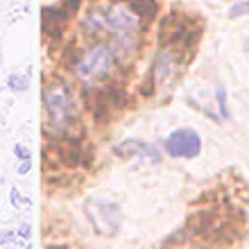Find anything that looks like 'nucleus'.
Returning <instances> with one entry per match:
<instances>
[{
    "label": "nucleus",
    "instance_id": "1",
    "mask_svg": "<svg viewBox=\"0 0 249 249\" xmlns=\"http://www.w3.org/2000/svg\"><path fill=\"white\" fill-rule=\"evenodd\" d=\"M46 100V113H48V124H53V129L57 134H66L71 129L75 120H77V109L72 102V95L68 93V89L64 86H48L43 93Z\"/></svg>",
    "mask_w": 249,
    "mask_h": 249
},
{
    "label": "nucleus",
    "instance_id": "2",
    "mask_svg": "<svg viewBox=\"0 0 249 249\" xmlns=\"http://www.w3.org/2000/svg\"><path fill=\"white\" fill-rule=\"evenodd\" d=\"M113 61H116V54H113L111 43H100L86 54H82V59L75 66V72L82 82H93V79L105 77L111 71Z\"/></svg>",
    "mask_w": 249,
    "mask_h": 249
},
{
    "label": "nucleus",
    "instance_id": "3",
    "mask_svg": "<svg viewBox=\"0 0 249 249\" xmlns=\"http://www.w3.org/2000/svg\"><path fill=\"white\" fill-rule=\"evenodd\" d=\"M86 217L91 220L93 229L102 236H113L120 229V209L113 202L91 197L86 202Z\"/></svg>",
    "mask_w": 249,
    "mask_h": 249
},
{
    "label": "nucleus",
    "instance_id": "4",
    "mask_svg": "<svg viewBox=\"0 0 249 249\" xmlns=\"http://www.w3.org/2000/svg\"><path fill=\"white\" fill-rule=\"evenodd\" d=\"M165 150L175 159H195L202 152V138L193 129H175L165 138Z\"/></svg>",
    "mask_w": 249,
    "mask_h": 249
},
{
    "label": "nucleus",
    "instance_id": "5",
    "mask_svg": "<svg viewBox=\"0 0 249 249\" xmlns=\"http://www.w3.org/2000/svg\"><path fill=\"white\" fill-rule=\"evenodd\" d=\"M113 152H116L118 157H123V159L143 157V159L154 161V163H159V161H161V154H159V150L154 147V145L143 143V141H136V138H129V141H124V143L116 145V147H113Z\"/></svg>",
    "mask_w": 249,
    "mask_h": 249
},
{
    "label": "nucleus",
    "instance_id": "6",
    "mask_svg": "<svg viewBox=\"0 0 249 249\" xmlns=\"http://www.w3.org/2000/svg\"><path fill=\"white\" fill-rule=\"evenodd\" d=\"M82 27H84L86 34H91V36L100 34L102 30H107V12L91 9V12L84 16V23H82Z\"/></svg>",
    "mask_w": 249,
    "mask_h": 249
},
{
    "label": "nucleus",
    "instance_id": "7",
    "mask_svg": "<svg viewBox=\"0 0 249 249\" xmlns=\"http://www.w3.org/2000/svg\"><path fill=\"white\" fill-rule=\"evenodd\" d=\"M7 86L12 93H25L30 89V75H20V72H12L7 79Z\"/></svg>",
    "mask_w": 249,
    "mask_h": 249
},
{
    "label": "nucleus",
    "instance_id": "8",
    "mask_svg": "<svg viewBox=\"0 0 249 249\" xmlns=\"http://www.w3.org/2000/svg\"><path fill=\"white\" fill-rule=\"evenodd\" d=\"M131 9L136 14H141V16H143V14L150 16V14H154L157 5H154V0H138V2H131Z\"/></svg>",
    "mask_w": 249,
    "mask_h": 249
},
{
    "label": "nucleus",
    "instance_id": "9",
    "mask_svg": "<svg viewBox=\"0 0 249 249\" xmlns=\"http://www.w3.org/2000/svg\"><path fill=\"white\" fill-rule=\"evenodd\" d=\"M249 14V0H245V2H238V5H233L229 9V16L231 18H238V16H247Z\"/></svg>",
    "mask_w": 249,
    "mask_h": 249
},
{
    "label": "nucleus",
    "instance_id": "10",
    "mask_svg": "<svg viewBox=\"0 0 249 249\" xmlns=\"http://www.w3.org/2000/svg\"><path fill=\"white\" fill-rule=\"evenodd\" d=\"M0 245H20L16 231H0Z\"/></svg>",
    "mask_w": 249,
    "mask_h": 249
},
{
    "label": "nucleus",
    "instance_id": "11",
    "mask_svg": "<svg viewBox=\"0 0 249 249\" xmlns=\"http://www.w3.org/2000/svg\"><path fill=\"white\" fill-rule=\"evenodd\" d=\"M14 157L18 159V161H23V159H32V154H30V150H27L25 145L16 143V145H14Z\"/></svg>",
    "mask_w": 249,
    "mask_h": 249
},
{
    "label": "nucleus",
    "instance_id": "12",
    "mask_svg": "<svg viewBox=\"0 0 249 249\" xmlns=\"http://www.w3.org/2000/svg\"><path fill=\"white\" fill-rule=\"evenodd\" d=\"M217 102H220V111H222V116H229V111H227V91H224L222 86L217 89Z\"/></svg>",
    "mask_w": 249,
    "mask_h": 249
},
{
    "label": "nucleus",
    "instance_id": "13",
    "mask_svg": "<svg viewBox=\"0 0 249 249\" xmlns=\"http://www.w3.org/2000/svg\"><path fill=\"white\" fill-rule=\"evenodd\" d=\"M30 168H32V159H23V161H20V165L16 168V172H18V175H27V172H30Z\"/></svg>",
    "mask_w": 249,
    "mask_h": 249
},
{
    "label": "nucleus",
    "instance_id": "14",
    "mask_svg": "<svg viewBox=\"0 0 249 249\" xmlns=\"http://www.w3.org/2000/svg\"><path fill=\"white\" fill-rule=\"evenodd\" d=\"M61 7H64L68 14H72V12H77V7H79V0H64L61 2Z\"/></svg>",
    "mask_w": 249,
    "mask_h": 249
},
{
    "label": "nucleus",
    "instance_id": "15",
    "mask_svg": "<svg viewBox=\"0 0 249 249\" xmlns=\"http://www.w3.org/2000/svg\"><path fill=\"white\" fill-rule=\"evenodd\" d=\"M16 233H18L20 238H25V240H27V238L32 236V227H30V224H20V229L16 231Z\"/></svg>",
    "mask_w": 249,
    "mask_h": 249
},
{
    "label": "nucleus",
    "instance_id": "16",
    "mask_svg": "<svg viewBox=\"0 0 249 249\" xmlns=\"http://www.w3.org/2000/svg\"><path fill=\"white\" fill-rule=\"evenodd\" d=\"M9 199H12L14 206H18V204H20V193L16 188H12V197H9Z\"/></svg>",
    "mask_w": 249,
    "mask_h": 249
}]
</instances>
